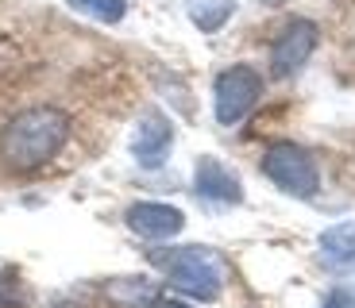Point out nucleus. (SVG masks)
I'll return each mask as SVG.
<instances>
[{
    "label": "nucleus",
    "mask_w": 355,
    "mask_h": 308,
    "mask_svg": "<svg viewBox=\"0 0 355 308\" xmlns=\"http://www.w3.org/2000/svg\"><path fill=\"white\" fill-rule=\"evenodd\" d=\"M259 93H263V81H259V73L251 70V66H232V70H224L220 78H216V123H224V127H232V123H240L243 116L255 108Z\"/></svg>",
    "instance_id": "obj_4"
},
{
    "label": "nucleus",
    "mask_w": 355,
    "mask_h": 308,
    "mask_svg": "<svg viewBox=\"0 0 355 308\" xmlns=\"http://www.w3.org/2000/svg\"><path fill=\"white\" fill-rule=\"evenodd\" d=\"M197 197L201 201H213V204H240L243 201V189H240V177L232 174L224 162L216 158H201L197 162Z\"/></svg>",
    "instance_id": "obj_8"
},
{
    "label": "nucleus",
    "mask_w": 355,
    "mask_h": 308,
    "mask_svg": "<svg viewBox=\"0 0 355 308\" xmlns=\"http://www.w3.org/2000/svg\"><path fill=\"white\" fill-rule=\"evenodd\" d=\"M174 147V127L162 112H147L132 132V158L143 170H159Z\"/></svg>",
    "instance_id": "obj_6"
},
{
    "label": "nucleus",
    "mask_w": 355,
    "mask_h": 308,
    "mask_svg": "<svg viewBox=\"0 0 355 308\" xmlns=\"http://www.w3.org/2000/svg\"><path fill=\"white\" fill-rule=\"evenodd\" d=\"M147 308H189V305H182V300H151Z\"/></svg>",
    "instance_id": "obj_14"
},
{
    "label": "nucleus",
    "mask_w": 355,
    "mask_h": 308,
    "mask_svg": "<svg viewBox=\"0 0 355 308\" xmlns=\"http://www.w3.org/2000/svg\"><path fill=\"white\" fill-rule=\"evenodd\" d=\"M16 300H19L16 282H12V278H0V308H12Z\"/></svg>",
    "instance_id": "obj_12"
},
{
    "label": "nucleus",
    "mask_w": 355,
    "mask_h": 308,
    "mask_svg": "<svg viewBox=\"0 0 355 308\" xmlns=\"http://www.w3.org/2000/svg\"><path fill=\"white\" fill-rule=\"evenodd\" d=\"M236 12V0H189V19L201 31H220Z\"/></svg>",
    "instance_id": "obj_10"
},
{
    "label": "nucleus",
    "mask_w": 355,
    "mask_h": 308,
    "mask_svg": "<svg viewBox=\"0 0 355 308\" xmlns=\"http://www.w3.org/2000/svg\"><path fill=\"white\" fill-rule=\"evenodd\" d=\"M329 308H355V289H336L329 300Z\"/></svg>",
    "instance_id": "obj_13"
},
{
    "label": "nucleus",
    "mask_w": 355,
    "mask_h": 308,
    "mask_svg": "<svg viewBox=\"0 0 355 308\" xmlns=\"http://www.w3.org/2000/svg\"><path fill=\"white\" fill-rule=\"evenodd\" d=\"M73 12H81V16L89 19H101V24H120L128 12L124 0H66Z\"/></svg>",
    "instance_id": "obj_11"
},
{
    "label": "nucleus",
    "mask_w": 355,
    "mask_h": 308,
    "mask_svg": "<svg viewBox=\"0 0 355 308\" xmlns=\"http://www.w3.org/2000/svg\"><path fill=\"white\" fill-rule=\"evenodd\" d=\"M70 120L58 108H27L4 127L0 135V158L12 170H35L43 162H51L66 143Z\"/></svg>",
    "instance_id": "obj_1"
},
{
    "label": "nucleus",
    "mask_w": 355,
    "mask_h": 308,
    "mask_svg": "<svg viewBox=\"0 0 355 308\" xmlns=\"http://www.w3.org/2000/svg\"><path fill=\"white\" fill-rule=\"evenodd\" d=\"M324 308H329V305H324Z\"/></svg>",
    "instance_id": "obj_15"
},
{
    "label": "nucleus",
    "mask_w": 355,
    "mask_h": 308,
    "mask_svg": "<svg viewBox=\"0 0 355 308\" xmlns=\"http://www.w3.org/2000/svg\"><path fill=\"white\" fill-rule=\"evenodd\" d=\"M317 46V24L313 19H293L282 35L275 39V51H270V70L275 78H290L305 66V58Z\"/></svg>",
    "instance_id": "obj_5"
},
{
    "label": "nucleus",
    "mask_w": 355,
    "mask_h": 308,
    "mask_svg": "<svg viewBox=\"0 0 355 308\" xmlns=\"http://www.w3.org/2000/svg\"><path fill=\"white\" fill-rule=\"evenodd\" d=\"M320 262L329 270H355V220L320 231Z\"/></svg>",
    "instance_id": "obj_9"
},
{
    "label": "nucleus",
    "mask_w": 355,
    "mask_h": 308,
    "mask_svg": "<svg viewBox=\"0 0 355 308\" xmlns=\"http://www.w3.org/2000/svg\"><path fill=\"white\" fill-rule=\"evenodd\" d=\"M155 262L166 270L170 285L186 297L197 300H213L220 297V285H224V262L209 251V246H178L170 255H159Z\"/></svg>",
    "instance_id": "obj_2"
},
{
    "label": "nucleus",
    "mask_w": 355,
    "mask_h": 308,
    "mask_svg": "<svg viewBox=\"0 0 355 308\" xmlns=\"http://www.w3.org/2000/svg\"><path fill=\"white\" fill-rule=\"evenodd\" d=\"M263 174L278 189H286L290 197H305V201L317 197V189H320V170L313 162V154L305 147H293V143H275V147L266 150Z\"/></svg>",
    "instance_id": "obj_3"
},
{
    "label": "nucleus",
    "mask_w": 355,
    "mask_h": 308,
    "mask_svg": "<svg viewBox=\"0 0 355 308\" xmlns=\"http://www.w3.org/2000/svg\"><path fill=\"white\" fill-rule=\"evenodd\" d=\"M186 216L174 204H159V201H139L128 208V228L143 239H170L182 231Z\"/></svg>",
    "instance_id": "obj_7"
}]
</instances>
